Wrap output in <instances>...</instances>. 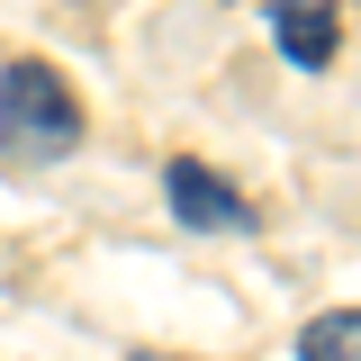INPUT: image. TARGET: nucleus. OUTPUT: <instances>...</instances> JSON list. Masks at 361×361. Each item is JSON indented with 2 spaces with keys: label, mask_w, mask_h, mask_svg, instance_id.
Wrapping results in <instances>:
<instances>
[{
  "label": "nucleus",
  "mask_w": 361,
  "mask_h": 361,
  "mask_svg": "<svg viewBox=\"0 0 361 361\" xmlns=\"http://www.w3.org/2000/svg\"><path fill=\"white\" fill-rule=\"evenodd\" d=\"M0 145L9 154H73L82 145V99L54 63H9L0 73Z\"/></svg>",
  "instance_id": "nucleus-1"
},
{
  "label": "nucleus",
  "mask_w": 361,
  "mask_h": 361,
  "mask_svg": "<svg viewBox=\"0 0 361 361\" xmlns=\"http://www.w3.org/2000/svg\"><path fill=\"white\" fill-rule=\"evenodd\" d=\"M163 199H172V217L199 226V235H244V226H253V199L226 190V172H208V163H172V172H163Z\"/></svg>",
  "instance_id": "nucleus-2"
},
{
  "label": "nucleus",
  "mask_w": 361,
  "mask_h": 361,
  "mask_svg": "<svg viewBox=\"0 0 361 361\" xmlns=\"http://www.w3.org/2000/svg\"><path fill=\"white\" fill-rule=\"evenodd\" d=\"M271 37H280V54H289L298 73H325V63H334V45H343L325 0H280V9H271Z\"/></svg>",
  "instance_id": "nucleus-3"
},
{
  "label": "nucleus",
  "mask_w": 361,
  "mask_h": 361,
  "mask_svg": "<svg viewBox=\"0 0 361 361\" xmlns=\"http://www.w3.org/2000/svg\"><path fill=\"white\" fill-rule=\"evenodd\" d=\"M298 361H361V307H334L298 334Z\"/></svg>",
  "instance_id": "nucleus-4"
},
{
  "label": "nucleus",
  "mask_w": 361,
  "mask_h": 361,
  "mask_svg": "<svg viewBox=\"0 0 361 361\" xmlns=\"http://www.w3.org/2000/svg\"><path fill=\"white\" fill-rule=\"evenodd\" d=\"M127 361H172V353H127Z\"/></svg>",
  "instance_id": "nucleus-5"
}]
</instances>
